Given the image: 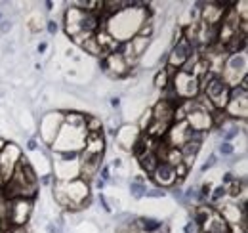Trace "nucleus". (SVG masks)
<instances>
[{
	"instance_id": "obj_1",
	"label": "nucleus",
	"mask_w": 248,
	"mask_h": 233,
	"mask_svg": "<svg viewBox=\"0 0 248 233\" xmlns=\"http://www.w3.org/2000/svg\"><path fill=\"white\" fill-rule=\"evenodd\" d=\"M199 84L204 86V94L208 98V103H212L214 109H225L227 107V101H229V92L231 86L214 73H206L202 79H199Z\"/></svg>"
},
{
	"instance_id": "obj_2",
	"label": "nucleus",
	"mask_w": 248,
	"mask_h": 233,
	"mask_svg": "<svg viewBox=\"0 0 248 233\" xmlns=\"http://www.w3.org/2000/svg\"><path fill=\"white\" fill-rule=\"evenodd\" d=\"M31 210H32L31 199H23V197L8 199V218H6L8 228L10 230H14V228H25Z\"/></svg>"
},
{
	"instance_id": "obj_3",
	"label": "nucleus",
	"mask_w": 248,
	"mask_h": 233,
	"mask_svg": "<svg viewBox=\"0 0 248 233\" xmlns=\"http://www.w3.org/2000/svg\"><path fill=\"white\" fill-rule=\"evenodd\" d=\"M170 86L174 88L176 96L182 100H193L197 94H199V77L195 75H189V73H184V71H178L172 79H170Z\"/></svg>"
},
{
	"instance_id": "obj_4",
	"label": "nucleus",
	"mask_w": 248,
	"mask_h": 233,
	"mask_svg": "<svg viewBox=\"0 0 248 233\" xmlns=\"http://www.w3.org/2000/svg\"><path fill=\"white\" fill-rule=\"evenodd\" d=\"M21 159V151L19 147L14 146V144H6L0 149V176H2V182H8L12 178V172L16 168V165L19 163Z\"/></svg>"
},
{
	"instance_id": "obj_5",
	"label": "nucleus",
	"mask_w": 248,
	"mask_h": 233,
	"mask_svg": "<svg viewBox=\"0 0 248 233\" xmlns=\"http://www.w3.org/2000/svg\"><path fill=\"white\" fill-rule=\"evenodd\" d=\"M193 46L187 42L186 38H182L178 44H174V48H172V52H170V56H168V65L170 67H184L189 59L193 58Z\"/></svg>"
},
{
	"instance_id": "obj_6",
	"label": "nucleus",
	"mask_w": 248,
	"mask_h": 233,
	"mask_svg": "<svg viewBox=\"0 0 248 233\" xmlns=\"http://www.w3.org/2000/svg\"><path fill=\"white\" fill-rule=\"evenodd\" d=\"M247 58H245V54H233V56H229V58L225 59V77H221L223 81L229 77V75H233L235 73V81H239V73L243 75V77H247Z\"/></svg>"
},
{
	"instance_id": "obj_7",
	"label": "nucleus",
	"mask_w": 248,
	"mask_h": 233,
	"mask_svg": "<svg viewBox=\"0 0 248 233\" xmlns=\"http://www.w3.org/2000/svg\"><path fill=\"white\" fill-rule=\"evenodd\" d=\"M153 180H155L156 183L164 185V187L166 185H174L176 183V168L170 166L168 163L160 161L158 166L155 168V172H153Z\"/></svg>"
},
{
	"instance_id": "obj_8",
	"label": "nucleus",
	"mask_w": 248,
	"mask_h": 233,
	"mask_svg": "<svg viewBox=\"0 0 248 233\" xmlns=\"http://www.w3.org/2000/svg\"><path fill=\"white\" fill-rule=\"evenodd\" d=\"M158 163H160V159L156 157L155 151H147V153H143V155L140 157V165H141V168H143L145 172H149V174L155 172V168L158 166Z\"/></svg>"
},
{
	"instance_id": "obj_9",
	"label": "nucleus",
	"mask_w": 248,
	"mask_h": 233,
	"mask_svg": "<svg viewBox=\"0 0 248 233\" xmlns=\"http://www.w3.org/2000/svg\"><path fill=\"white\" fill-rule=\"evenodd\" d=\"M138 222H140V226H141L145 232H149V233L160 230V226H162V222H158L155 218H140Z\"/></svg>"
},
{
	"instance_id": "obj_10",
	"label": "nucleus",
	"mask_w": 248,
	"mask_h": 233,
	"mask_svg": "<svg viewBox=\"0 0 248 233\" xmlns=\"http://www.w3.org/2000/svg\"><path fill=\"white\" fill-rule=\"evenodd\" d=\"M168 84H170V77H168V73H166L164 69H162V71H158V73H156V77H155V86L164 90Z\"/></svg>"
},
{
	"instance_id": "obj_11",
	"label": "nucleus",
	"mask_w": 248,
	"mask_h": 233,
	"mask_svg": "<svg viewBox=\"0 0 248 233\" xmlns=\"http://www.w3.org/2000/svg\"><path fill=\"white\" fill-rule=\"evenodd\" d=\"M243 187H245V180H241V182H239V180L235 178V182L231 183V187H229L227 191H229V195H231V197H239V195L243 193Z\"/></svg>"
},
{
	"instance_id": "obj_12",
	"label": "nucleus",
	"mask_w": 248,
	"mask_h": 233,
	"mask_svg": "<svg viewBox=\"0 0 248 233\" xmlns=\"http://www.w3.org/2000/svg\"><path fill=\"white\" fill-rule=\"evenodd\" d=\"M225 195H227V187H225V185H217L216 189L210 191V201H212V203H217V201L223 199Z\"/></svg>"
},
{
	"instance_id": "obj_13",
	"label": "nucleus",
	"mask_w": 248,
	"mask_h": 233,
	"mask_svg": "<svg viewBox=\"0 0 248 233\" xmlns=\"http://www.w3.org/2000/svg\"><path fill=\"white\" fill-rule=\"evenodd\" d=\"M219 153L221 155H233L235 153V147H233V144H229V142H223L219 146Z\"/></svg>"
},
{
	"instance_id": "obj_14",
	"label": "nucleus",
	"mask_w": 248,
	"mask_h": 233,
	"mask_svg": "<svg viewBox=\"0 0 248 233\" xmlns=\"http://www.w3.org/2000/svg\"><path fill=\"white\" fill-rule=\"evenodd\" d=\"M216 163H217V157H216V155H210V159H208V161L202 165V172H206L208 168H212Z\"/></svg>"
},
{
	"instance_id": "obj_15",
	"label": "nucleus",
	"mask_w": 248,
	"mask_h": 233,
	"mask_svg": "<svg viewBox=\"0 0 248 233\" xmlns=\"http://www.w3.org/2000/svg\"><path fill=\"white\" fill-rule=\"evenodd\" d=\"M235 136H239V128H231L229 132H225V134H223V140L229 142V140H233Z\"/></svg>"
},
{
	"instance_id": "obj_16",
	"label": "nucleus",
	"mask_w": 248,
	"mask_h": 233,
	"mask_svg": "<svg viewBox=\"0 0 248 233\" xmlns=\"http://www.w3.org/2000/svg\"><path fill=\"white\" fill-rule=\"evenodd\" d=\"M143 195H145V197H164V191H160V189H149V191H145Z\"/></svg>"
},
{
	"instance_id": "obj_17",
	"label": "nucleus",
	"mask_w": 248,
	"mask_h": 233,
	"mask_svg": "<svg viewBox=\"0 0 248 233\" xmlns=\"http://www.w3.org/2000/svg\"><path fill=\"white\" fill-rule=\"evenodd\" d=\"M12 29V21H0V34H6Z\"/></svg>"
},
{
	"instance_id": "obj_18",
	"label": "nucleus",
	"mask_w": 248,
	"mask_h": 233,
	"mask_svg": "<svg viewBox=\"0 0 248 233\" xmlns=\"http://www.w3.org/2000/svg\"><path fill=\"white\" fill-rule=\"evenodd\" d=\"M233 182H235V176L231 174V172H227V174L223 176V183H221V185L227 187V183H233Z\"/></svg>"
},
{
	"instance_id": "obj_19",
	"label": "nucleus",
	"mask_w": 248,
	"mask_h": 233,
	"mask_svg": "<svg viewBox=\"0 0 248 233\" xmlns=\"http://www.w3.org/2000/svg\"><path fill=\"white\" fill-rule=\"evenodd\" d=\"M48 33L50 34H56L58 33V23L56 21H48Z\"/></svg>"
},
{
	"instance_id": "obj_20",
	"label": "nucleus",
	"mask_w": 248,
	"mask_h": 233,
	"mask_svg": "<svg viewBox=\"0 0 248 233\" xmlns=\"http://www.w3.org/2000/svg\"><path fill=\"white\" fill-rule=\"evenodd\" d=\"M101 180H103V182L109 180V166H103V168H101Z\"/></svg>"
},
{
	"instance_id": "obj_21",
	"label": "nucleus",
	"mask_w": 248,
	"mask_h": 233,
	"mask_svg": "<svg viewBox=\"0 0 248 233\" xmlns=\"http://www.w3.org/2000/svg\"><path fill=\"white\" fill-rule=\"evenodd\" d=\"M27 149H29V151H34V149H36V140H29V142H27Z\"/></svg>"
},
{
	"instance_id": "obj_22",
	"label": "nucleus",
	"mask_w": 248,
	"mask_h": 233,
	"mask_svg": "<svg viewBox=\"0 0 248 233\" xmlns=\"http://www.w3.org/2000/svg\"><path fill=\"white\" fill-rule=\"evenodd\" d=\"M46 48H48V44H46V42H40V44H38V54L46 52Z\"/></svg>"
},
{
	"instance_id": "obj_23",
	"label": "nucleus",
	"mask_w": 248,
	"mask_h": 233,
	"mask_svg": "<svg viewBox=\"0 0 248 233\" xmlns=\"http://www.w3.org/2000/svg\"><path fill=\"white\" fill-rule=\"evenodd\" d=\"M111 105H113V107H119V105H121V100H119V98H113V100H111Z\"/></svg>"
},
{
	"instance_id": "obj_24",
	"label": "nucleus",
	"mask_w": 248,
	"mask_h": 233,
	"mask_svg": "<svg viewBox=\"0 0 248 233\" xmlns=\"http://www.w3.org/2000/svg\"><path fill=\"white\" fill-rule=\"evenodd\" d=\"M186 233H193V222H189L186 226Z\"/></svg>"
},
{
	"instance_id": "obj_25",
	"label": "nucleus",
	"mask_w": 248,
	"mask_h": 233,
	"mask_svg": "<svg viewBox=\"0 0 248 233\" xmlns=\"http://www.w3.org/2000/svg\"><path fill=\"white\" fill-rule=\"evenodd\" d=\"M0 183H2V176H0Z\"/></svg>"
},
{
	"instance_id": "obj_26",
	"label": "nucleus",
	"mask_w": 248,
	"mask_h": 233,
	"mask_svg": "<svg viewBox=\"0 0 248 233\" xmlns=\"http://www.w3.org/2000/svg\"><path fill=\"white\" fill-rule=\"evenodd\" d=\"M204 233H208V232H204Z\"/></svg>"
}]
</instances>
